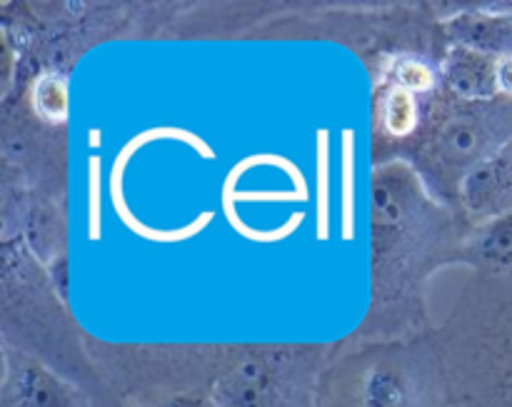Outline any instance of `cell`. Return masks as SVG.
I'll use <instances>...</instances> for the list:
<instances>
[{"instance_id":"6da1fadb","label":"cell","mask_w":512,"mask_h":407,"mask_svg":"<svg viewBox=\"0 0 512 407\" xmlns=\"http://www.w3.org/2000/svg\"><path fill=\"white\" fill-rule=\"evenodd\" d=\"M463 200L485 225L512 215V140L473 165L463 180Z\"/></svg>"},{"instance_id":"7a4b0ae2","label":"cell","mask_w":512,"mask_h":407,"mask_svg":"<svg viewBox=\"0 0 512 407\" xmlns=\"http://www.w3.org/2000/svg\"><path fill=\"white\" fill-rule=\"evenodd\" d=\"M0 407H78V393L35 360L5 358Z\"/></svg>"},{"instance_id":"3957f363","label":"cell","mask_w":512,"mask_h":407,"mask_svg":"<svg viewBox=\"0 0 512 407\" xmlns=\"http://www.w3.org/2000/svg\"><path fill=\"white\" fill-rule=\"evenodd\" d=\"M278 380L268 360L248 358L215 388V407H275Z\"/></svg>"},{"instance_id":"277c9868","label":"cell","mask_w":512,"mask_h":407,"mask_svg":"<svg viewBox=\"0 0 512 407\" xmlns=\"http://www.w3.org/2000/svg\"><path fill=\"white\" fill-rule=\"evenodd\" d=\"M500 293L493 323V358H490V398L493 407H512V280Z\"/></svg>"},{"instance_id":"5b68a950","label":"cell","mask_w":512,"mask_h":407,"mask_svg":"<svg viewBox=\"0 0 512 407\" xmlns=\"http://www.w3.org/2000/svg\"><path fill=\"white\" fill-rule=\"evenodd\" d=\"M495 60L478 50H460L450 58L448 83L455 93L465 98H493L498 93V78H495Z\"/></svg>"},{"instance_id":"8992f818","label":"cell","mask_w":512,"mask_h":407,"mask_svg":"<svg viewBox=\"0 0 512 407\" xmlns=\"http://www.w3.org/2000/svg\"><path fill=\"white\" fill-rule=\"evenodd\" d=\"M415 390L395 365H375L360 385V407H413Z\"/></svg>"},{"instance_id":"52a82bcc","label":"cell","mask_w":512,"mask_h":407,"mask_svg":"<svg viewBox=\"0 0 512 407\" xmlns=\"http://www.w3.org/2000/svg\"><path fill=\"white\" fill-rule=\"evenodd\" d=\"M473 255L480 268L503 280H512V215L493 220L478 233Z\"/></svg>"},{"instance_id":"ba28073f","label":"cell","mask_w":512,"mask_h":407,"mask_svg":"<svg viewBox=\"0 0 512 407\" xmlns=\"http://www.w3.org/2000/svg\"><path fill=\"white\" fill-rule=\"evenodd\" d=\"M485 140H488V135H485L483 125L473 123V120L470 123H453L443 133V153L450 163L480 158L478 150H483Z\"/></svg>"},{"instance_id":"9c48e42d","label":"cell","mask_w":512,"mask_h":407,"mask_svg":"<svg viewBox=\"0 0 512 407\" xmlns=\"http://www.w3.org/2000/svg\"><path fill=\"white\" fill-rule=\"evenodd\" d=\"M340 223L343 238L353 240L355 235V135L353 130L343 133V195H340Z\"/></svg>"},{"instance_id":"30bf717a","label":"cell","mask_w":512,"mask_h":407,"mask_svg":"<svg viewBox=\"0 0 512 407\" xmlns=\"http://www.w3.org/2000/svg\"><path fill=\"white\" fill-rule=\"evenodd\" d=\"M385 125L393 135H408L418 123V105H415L413 93L403 88H395L393 93L385 98Z\"/></svg>"},{"instance_id":"8fae6325","label":"cell","mask_w":512,"mask_h":407,"mask_svg":"<svg viewBox=\"0 0 512 407\" xmlns=\"http://www.w3.org/2000/svg\"><path fill=\"white\" fill-rule=\"evenodd\" d=\"M330 138L328 130L318 133V238H330Z\"/></svg>"},{"instance_id":"7c38bea8","label":"cell","mask_w":512,"mask_h":407,"mask_svg":"<svg viewBox=\"0 0 512 407\" xmlns=\"http://www.w3.org/2000/svg\"><path fill=\"white\" fill-rule=\"evenodd\" d=\"M35 105H38L40 113L48 115V118H63L65 110H68V95H65L63 80L45 78L43 83H38V90H35Z\"/></svg>"},{"instance_id":"4fadbf2b","label":"cell","mask_w":512,"mask_h":407,"mask_svg":"<svg viewBox=\"0 0 512 407\" xmlns=\"http://www.w3.org/2000/svg\"><path fill=\"white\" fill-rule=\"evenodd\" d=\"M395 80H398V88L408 90V93L428 90L430 85H433V75H430V70L425 68V65L415 63V60H405V63H400Z\"/></svg>"},{"instance_id":"5bb4252c","label":"cell","mask_w":512,"mask_h":407,"mask_svg":"<svg viewBox=\"0 0 512 407\" xmlns=\"http://www.w3.org/2000/svg\"><path fill=\"white\" fill-rule=\"evenodd\" d=\"M90 238H100V190H98V158L90 160Z\"/></svg>"},{"instance_id":"9a60e30c","label":"cell","mask_w":512,"mask_h":407,"mask_svg":"<svg viewBox=\"0 0 512 407\" xmlns=\"http://www.w3.org/2000/svg\"><path fill=\"white\" fill-rule=\"evenodd\" d=\"M495 78H498V93L512 98V55L495 60Z\"/></svg>"},{"instance_id":"2e32d148","label":"cell","mask_w":512,"mask_h":407,"mask_svg":"<svg viewBox=\"0 0 512 407\" xmlns=\"http://www.w3.org/2000/svg\"><path fill=\"white\" fill-rule=\"evenodd\" d=\"M163 407H215L213 403L203 398H190V395H180V398H173L170 403H165Z\"/></svg>"}]
</instances>
